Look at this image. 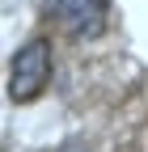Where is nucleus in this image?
I'll return each mask as SVG.
<instances>
[{
  "label": "nucleus",
  "instance_id": "nucleus-1",
  "mask_svg": "<svg viewBox=\"0 0 148 152\" xmlns=\"http://www.w3.org/2000/svg\"><path fill=\"white\" fill-rule=\"evenodd\" d=\"M47 76H51V47L42 42V38H34V42L21 47V51H17V59H13L9 97H13V102H34V97L42 93Z\"/></svg>",
  "mask_w": 148,
  "mask_h": 152
},
{
  "label": "nucleus",
  "instance_id": "nucleus-2",
  "mask_svg": "<svg viewBox=\"0 0 148 152\" xmlns=\"http://www.w3.org/2000/svg\"><path fill=\"white\" fill-rule=\"evenodd\" d=\"M51 13H59L76 38H97L106 26V0H47Z\"/></svg>",
  "mask_w": 148,
  "mask_h": 152
}]
</instances>
